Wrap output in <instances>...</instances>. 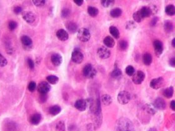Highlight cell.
Returning a JSON list of instances; mask_svg holds the SVG:
<instances>
[{
	"label": "cell",
	"instance_id": "1",
	"mask_svg": "<svg viewBox=\"0 0 175 131\" xmlns=\"http://www.w3.org/2000/svg\"><path fill=\"white\" fill-rule=\"evenodd\" d=\"M77 37L78 39L82 42H88L91 38V34L88 29L83 27L78 31Z\"/></svg>",
	"mask_w": 175,
	"mask_h": 131
},
{
	"label": "cell",
	"instance_id": "2",
	"mask_svg": "<svg viewBox=\"0 0 175 131\" xmlns=\"http://www.w3.org/2000/svg\"><path fill=\"white\" fill-rule=\"evenodd\" d=\"M83 74L87 78H93L97 75V70L91 64H87L84 66L83 70Z\"/></svg>",
	"mask_w": 175,
	"mask_h": 131
},
{
	"label": "cell",
	"instance_id": "3",
	"mask_svg": "<svg viewBox=\"0 0 175 131\" xmlns=\"http://www.w3.org/2000/svg\"><path fill=\"white\" fill-rule=\"evenodd\" d=\"M118 101L122 105H125L130 101L131 100V95L129 93L125 91L120 92L118 95Z\"/></svg>",
	"mask_w": 175,
	"mask_h": 131
},
{
	"label": "cell",
	"instance_id": "4",
	"mask_svg": "<svg viewBox=\"0 0 175 131\" xmlns=\"http://www.w3.org/2000/svg\"><path fill=\"white\" fill-rule=\"evenodd\" d=\"M84 59L83 54L82 53L80 49L76 48L73 51L71 54V59L74 63L76 64H80L83 62Z\"/></svg>",
	"mask_w": 175,
	"mask_h": 131
},
{
	"label": "cell",
	"instance_id": "5",
	"mask_svg": "<svg viewBox=\"0 0 175 131\" xmlns=\"http://www.w3.org/2000/svg\"><path fill=\"white\" fill-rule=\"evenodd\" d=\"M145 74L142 71H138L133 75L132 80L135 84H141L145 80Z\"/></svg>",
	"mask_w": 175,
	"mask_h": 131
},
{
	"label": "cell",
	"instance_id": "6",
	"mask_svg": "<svg viewBox=\"0 0 175 131\" xmlns=\"http://www.w3.org/2000/svg\"><path fill=\"white\" fill-rule=\"evenodd\" d=\"M153 46L154 49V54L157 57H160L162 54L164 48L163 43L160 40H154L153 42Z\"/></svg>",
	"mask_w": 175,
	"mask_h": 131
},
{
	"label": "cell",
	"instance_id": "7",
	"mask_svg": "<svg viewBox=\"0 0 175 131\" xmlns=\"http://www.w3.org/2000/svg\"><path fill=\"white\" fill-rule=\"evenodd\" d=\"M97 54L99 58L103 59H106L110 57L111 51H109L107 47H101L98 48L97 51Z\"/></svg>",
	"mask_w": 175,
	"mask_h": 131
},
{
	"label": "cell",
	"instance_id": "8",
	"mask_svg": "<svg viewBox=\"0 0 175 131\" xmlns=\"http://www.w3.org/2000/svg\"><path fill=\"white\" fill-rule=\"evenodd\" d=\"M164 79L163 78H158L152 79L150 83V86L153 89H159L164 84Z\"/></svg>",
	"mask_w": 175,
	"mask_h": 131
},
{
	"label": "cell",
	"instance_id": "9",
	"mask_svg": "<svg viewBox=\"0 0 175 131\" xmlns=\"http://www.w3.org/2000/svg\"><path fill=\"white\" fill-rule=\"evenodd\" d=\"M51 89V86L48 82L43 81L38 86V91L41 94H46Z\"/></svg>",
	"mask_w": 175,
	"mask_h": 131
},
{
	"label": "cell",
	"instance_id": "10",
	"mask_svg": "<svg viewBox=\"0 0 175 131\" xmlns=\"http://www.w3.org/2000/svg\"><path fill=\"white\" fill-rule=\"evenodd\" d=\"M88 103L86 100L84 99H78L74 103V107L78 111L81 112L84 111L87 108Z\"/></svg>",
	"mask_w": 175,
	"mask_h": 131
},
{
	"label": "cell",
	"instance_id": "11",
	"mask_svg": "<svg viewBox=\"0 0 175 131\" xmlns=\"http://www.w3.org/2000/svg\"><path fill=\"white\" fill-rule=\"evenodd\" d=\"M51 61L54 66H59L63 62V57L58 53H54L51 55Z\"/></svg>",
	"mask_w": 175,
	"mask_h": 131
},
{
	"label": "cell",
	"instance_id": "12",
	"mask_svg": "<svg viewBox=\"0 0 175 131\" xmlns=\"http://www.w3.org/2000/svg\"><path fill=\"white\" fill-rule=\"evenodd\" d=\"M153 106L156 109L159 110H164L166 108V103L164 101V100L161 98H158L155 99L154 102Z\"/></svg>",
	"mask_w": 175,
	"mask_h": 131
},
{
	"label": "cell",
	"instance_id": "13",
	"mask_svg": "<svg viewBox=\"0 0 175 131\" xmlns=\"http://www.w3.org/2000/svg\"><path fill=\"white\" fill-rule=\"evenodd\" d=\"M23 18L26 23H28L29 24L33 23L35 22L36 19L35 15L31 11H27L24 13L23 15Z\"/></svg>",
	"mask_w": 175,
	"mask_h": 131
},
{
	"label": "cell",
	"instance_id": "14",
	"mask_svg": "<svg viewBox=\"0 0 175 131\" xmlns=\"http://www.w3.org/2000/svg\"><path fill=\"white\" fill-rule=\"evenodd\" d=\"M56 36L58 39L61 41H65L69 38V34L66 30L63 29H60L56 32Z\"/></svg>",
	"mask_w": 175,
	"mask_h": 131
},
{
	"label": "cell",
	"instance_id": "15",
	"mask_svg": "<svg viewBox=\"0 0 175 131\" xmlns=\"http://www.w3.org/2000/svg\"><path fill=\"white\" fill-rule=\"evenodd\" d=\"M21 41L23 46L25 47L26 48H29L30 49V48L32 47L33 46L32 39H31V37H30L28 36H23L21 38Z\"/></svg>",
	"mask_w": 175,
	"mask_h": 131
},
{
	"label": "cell",
	"instance_id": "16",
	"mask_svg": "<svg viewBox=\"0 0 175 131\" xmlns=\"http://www.w3.org/2000/svg\"><path fill=\"white\" fill-rule=\"evenodd\" d=\"M139 12L143 19L148 18L150 16H152V11H151L149 6H143V8H141L140 10H139Z\"/></svg>",
	"mask_w": 175,
	"mask_h": 131
},
{
	"label": "cell",
	"instance_id": "17",
	"mask_svg": "<svg viewBox=\"0 0 175 131\" xmlns=\"http://www.w3.org/2000/svg\"><path fill=\"white\" fill-rule=\"evenodd\" d=\"M42 120V115L39 113L34 114L30 118V122L33 125H38Z\"/></svg>",
	"mask_w": 175,
	"mask_h": 131
},
{
	"label": "cell",
	"instance_id": "18",
	"mask_svg": "<svg viewBox=\"0 0 175 131\" xmlns=\"http://www.w3.org/2000/svg\"><path fill=\"white\" fill-rule=\"evenodd\" d=\"M66 29L70 33H75L78 30V25L76 23L73 21H70L66 24Z\"/></svg>",
	"mask_w": 175,
	"mask_h": 131
},
{
	"label": "cell",
	"instance_id": "19",
	"mask_svg": "<svg viewBox=\"0 0 175 131\" xmlns=\"http://www.w3.org/2000/svg\"><path fill=\"white\" fill-rule=\"evenodd\" d=\"M103 43L105 45L109 48H112L115 45V39L111 36H106L103 40Z\"/></svg>",
	"mask_w": 175,
	"mask_h": 131
},
{
	"label": "cell",
	"instance_id": "20",
	"mask_svg": "<svg viewBox=\"0 0 175 131\" xmlns=\"http://www.w3.org/2000/svg\"><path fill=\"white\" fill-rule=\"evenodd\" d=\"M101 101L103 105L109 106L112 103L113 99L111 98V96H109V94H105L101 96Z\"/></svg>",
	"mask_w": 175,
	"mask_h": 131
},
{
	"label": "cell",
	"instance_id": "21",
	"mask_svg": "<svg viewBox=\"0 0 175 131\" xmlns=\"http://www.w3.org/2000/svg\"><path fill=\"white\" fill-rule=\"evenodd\" d=\"M109 31L112 35V36L115 39H118L119 37V31L118 29L115 26H111L109 27Z\"/></svg>",
	"mask_w": 175,
	"mask_h": 131
},
{
	"label": "cell",
	"instance_id": "22",
	"mask_svg": "<svg viewBox=\"0 0 175 131\" xmlns=\"http://www.w3.org/2000/svg\"><path fill=\"white\" fill-rule=\"evenodd\" d=\"M143 63L145 64L146 66H150L151 64L152 63L153 61V58L152 54L150 53H145L143 55Z\"/></svg>",
	"mask_w": 175,
	"mask_h": 131
},
{
	"label": "cell",
	"instance_id": "23",
	"mask_svg": "<svg viewBox=\"0 0 175 131\" xmlns=\"http://www.w3.org/2000/svg\"><path fill=\"white\" fill-rule=\"evenodd\" d=\"M174 26L173 23L170 21H166L164 23V29L168 33H170L173 31Z\"/></svg>",
	"mask_w": 175,
	"mask_h": 131
},
{
	"label": "cell",
	"instance_id": "24",
	"mask_svg": "<svg viewBox=\"0 0 175 131\" xmlns=\"http://www.w3.org/2000/svg\"><path fill=\"white\" fill-rule=\"evenodd\" d=\"M61 111V107L58 105H54L51 106L49 109V112L51 115L56 116L58 114H60Z\"/></svg>",
	"mask_w": 175,
	"mask_h": 131
},
{
	"label": "cell",
	"instance_id": "25",
	"mask_svg": "<svg viewBox=\"0 0 175 131\" xmlns=\"http://www.w3.org/2000/svg\"><path fill=\"white\" fill-rule=\"evenodd\" d=\"M122 9L116 8H114L112 10H111L110 11V16L113 18H118L119 17H120L122 15Z\"/></svg>",
	"mask_w": 175,
	"mask_h": 131
},
{
	"label": "cell",
	"instance_id": "26",
	"mask_svg": "<svg viewBox=\"0 0 175 131\" xmlns=\"http://www.w3.org/2000/svg\"><path fill=\"white\" fill-rule=\"evenodd\" d=\"M122 75H123V73H122L121 70L117 67L115 68L114 70H113L111 73V76L113 78L116 79H118L119 78H121Z\"/></svg>",
	"mask_w": 175,
	"mask_h": 131
},
{
	"label": "cell",
	"instance_id": "27",
	"mask_svg": "<svg viewBox=\"0 0 175 131\" xmlns=\"http://www.w3.org/2000/svg\"><path fill=\"white\" fill-rule=\"evenodd\" d=\"M173 93H174V88L173 86H170V87L166 88L165 90L163 91V94L165 98L168 99H170L173 97Z\"/></svg>",
	"mask_w": 175,
	"mask_h": 131
},
{
	"label": "cell",
	"instance_id": "28",
	"mask_svg": "<svg viewBox=\"0 0 175 131\" xmlns=\"http://www.w3.org/2000/svg\"><path fill=\"white\" fill-rule=\"evenodd\" d=\"M88 13L90 16L95 18L97 17L99 13V10L93 6H89L88 8Z\"/></svg>",
	"mask_w": 175,
	"mask_h": 131
},
{
	"label": "cell",
	"instance_id": "29",
	"mask_svg": "<svg viewBox=\"0 0 175 131\" xmlns=\"http://www.w3.org/2000/svg\"><path fill=\"white\" fill-rule=\"evenodd\" d=\"M165 13L166 15L170 16H173L175 15V8L174 5H168L165 8Z\"/></svg>",
	"mask_w": 175,
	"mask_h": 131
},
{
	"label": "cell",
	"instance_id": "30",
	"mask_svg": "<svg viewBox=\"0 0 175 131\" xmlns=\"http://www.w3.org/2000/svg\"><path fill=\"white\" fill-rule=\"evenodd\" d=\"M128 47V43L126 40L122 39L118 42V47L121 51H126Z\"/></svg>",
	"mask_w": 175,
	"mask_h": 131
},
{
	"label": "cell",
	"instance_id": "31",
	"mask_svg": "<svg viewBox=\"0 0 175 131\" xmlns=\"http://www.w3.org/2000/svg\"><path fill=\"white\" fill-rule=\"evenodd\" d=\"M145 110L150 114L154 115L156 113V109L154 108L153 104H147L145 106Z\"/></svg>",
	"mask_w": 175,
	"mask_h": 131
},
{
	"label": "cell",
	"instance_id": "32",
	"mask_svg": "<svg viewBox=\"0 0 175 131\" xmlns=\"http://www.w3.org/2000/svg\"><path fill=\"white\" fill-rule=\"evenodd\" d=\"M46 80L48 81L49 83L51 84H56L59 81V78L56 76L54 75H50L46 78Z\"/></svg>",
	"mask_w": 175,
	"mask_h": 131
},
{
	"label": "cell",
	"instance_id": "33",
	"mask_svg": "<svg viewBox=\"0 0 175 131\" xmlns=\"http://www.w3.org/2000/svg\"><path fill=\"white\" fill-rule=\"evenodd\" d=\"M56 131H66V127H65V124L62 120L59 121L56 125Z\"/></svg>",
	"mask_w": 175,
	"mask_h": 131
},
{
	"label": "cell",
	"instance_id": "34",
	"mask_svg": "<svg viewBox=\"0 0 175 131\" xmlns=\"http://www.w3.org/2000/svg\"><path fill=\"white\" fill-rule=\"evenodd\" d=\"M102 6L105 8H109L115 4V1L113 0H102L101 1Z\"/></svg>",
	"mask_w": 175,
	"mask_h": 131
},
{
	"label": "cell",
	"instance_id": "35",
	"mask_svg": "<svg viewBox=\"0 0 175 131\" xmlns=\"http://www.w3.org/2000/svg\"><path fill=\"white\" fill-rule=\"evenodd\" d=\"M125 71H126V74L129 76H133V75L135 74V68H134V67L132 66H130V65L128 66L126 68Z\"/></svg>",
	"mask_w": 175,
	"mask_h": 131
},
{
	"label": "cell",
	"instance_id": "36",
	"mask_svg": "<svg viewBox=\"0 0 175 131\" xmlns=\"http://www.w3.org/2000/svg\"><path fill=\"white\" fill-rule=\"evenodd\" d=\"M133 18L134 19V21H135V22L136 23H140L141 22L143 18L141 17V16L140 13L139 12V11H138L137 12L133 14Z\"/></svg>",
	"mask_w": 175,
	"mask_h": 131
},
{
	"label": "cell",
	"instance_id": "37",
	"mask_svg": "<svg viewBox=\"0 0 175 131\" xmlns=\"http://www.w3.org/2000/svg\"><path fill=\"white\" fill-rule=\"evenodd\" d=\"M136 27V25L135 24V22L133 21H129L126 23V29L131 31V30L135 29Z\"/></svg>",
	"mask_w": 175,
	"mask_h": 131
},
{
	"label": "cell",
	"instance_id": "38",
	"mask_svg": "<svg viewBox=\"0 0 175 131\" xmlns=\"http://www.w3.org/2000/svg\"><path fill=\"white\" fill-rule=\"evenodd\" d=\"M71 14V11L68 8H64L62 9V11L61 12V16L63 18H67L70 16Z\"/></svg>",
	"mask_w": 175,
	"mask_h": 131
},
{
	"label": "cell",
	"instance_id": "39",
	"mask_svg": "<svg viewBox=\"0 0 175 131\" xmlns=\"http://www.w3.org/2000/svg\"><path fill=\"white\" fill-rule=\"evenodd\" d=\"M17 26H18V24L15 21H10L8 23V28L10 31H14Z\"/></svg>",
	"mask_w": 175,
	"mask_h": 131
},
{
	"label": "cell",
	"instance_id": "40",
	"mask_svg": "<svg viewBox=\"0 0 175 131\" xmlns=\"http://www.w3.org/2000/svg\"><path fill=\"white\" fill-rule=\"evenodd\" d=\"M33 4L37 7H42L46 3V1L44 0H33Z\"/></svg>",
	"mask_w": 175,
	"mask_h": 131
},
{
	"label": "cell",
	"instance_id": "41",
	"mask_svg": "<svg viewBox=\"0 0 175 131\" xmlns=\"http://www.w3.org/2000/svg\"><path fill=\"white\" fill-rule=\"evenodd\" d=\"M8 61L7 59L3 56V55L0 53V66L4 67L5 66L7 65Z\"/></svg>",
	"mask_w": 175,
	"mask_h": 131
},
{
	"label": "cell",
	"instance_id": "42",
	"mask_svg": "<svg viewBox=\"0 0 175 131\" xmlns=\"http://www.w3.org/2000/svg\"><path fill=\"white\" fill-rule=\"evenodd\" d=\"M28 90L30 92H34V91H35V89H36V82H34V81L30 82V83H29V84H28Z\"/></svg>",
	"mask_w": 175,
	"mask_h": 131
},
{
	"label": "cell",
	"instance_id": "43",
	"mask_svg": "<svg viewBox=\"0 0 175 131\" xmlns=\"http://www.w3.org/2000/svg\"><path fill=\"white\" fill-rule=\"evenodd\" d=\"M27 63H28V66L30 70H33L34 68H35V63L34 61L30 59V58H28L27 59Z\"/></svg>",
	"mask_w": 175,
	"mask_h": 131
},
{
	"label": "cell",
	"instance_id": "44",
	"mask_svg": "<svg viewBox=\"0 0 175 131\" xmlns=\"http://www.w3.org/2000/svg\"><path fill=\"white\" fill-rule=\"evenodd\" d=\"M23 11L22 8L20 6H16L13 9V11L16 14V15H19V14L21 13Z\"/></svg>",
	"mask_w": 175,
	"mask_h": 131
},
{
	"label": "cell",
	"instance_id": "45",
	"mask_svg": "<svg viewBox=\"0 0 175 131\" xmlns=\"http://www.w3.org/2000/svg\"><path fill=\"white\" fill-rule=\"evenodd\" d=\"M149 7H150V8L151 9V11H152V16L155 15L157 13V12H158L157 7L155 5H151Z\"/></svg>",
	"mask_w": 175,
	"mask_h": 131
},
{
	"label": "cell",
	"instance_id": "46",
	"mask_svg": "<svg viewBox=\"0 0 175 131\" xmlns=\"http://www.w3.org/2000/svg\"><path fill=\"white\" fill-rule=\"evenodd\" d=\"M48 96L46 94H41L39 98V101L41 103H44L46 101Z\"/></svg>",
	"mask_w": 175,
	"mask_h": 131
},
{
	"label": "cell",
	"instance_id": "47",
	"mask_svg": "<svg viewBox=\"0 0 175 131\" xmlns=\"http://www.w3.org/2000/svg\"><path fill=\"white\" fill-rule=\"evenodd\" d=\"M158 20H159V18H158L157 16H154V18L152 19V21L150 22V25L152 26V27H153V26H156V25L157 24L158 21Z\"/></svg>",
	"mask_w": 175,
	"mask_h": 131
},
{
	"label": "cell",
	"instance_id": "48",
	"mask_svg": "<svg viewBox=\"0 0 175 131\" xmlns=\"http://www.w3.org/2000/svg\"><path fill=\"white\" fill-rule=\"evenodd\" d=\"M74 3L78 6H81L83 4L84 1L83 0H74Z\"/></svg>",
	"mask_w": 175,
	"mask_h": 131
},
{
	"label": "cell",
	"instance_id": "49",
	"mask_svg": "<svg viewBox=\"0 0 175 131\" xmlns=\"http://www.w3.org/2000/svg\"><path fill=\"white\" fill-rule=\"evenodd\" d=\"M170 65L171 66H172L173 68L175 67V58L174 57H172L171 59L170 60Z\"/></svg>",
	"mask_w": 175,
	"mask_h": 131
},
{
	"label": "cell",
	"instance_id": "50",
	"mask_svg": "<svg viewBox=\"0 0 175 131\" xmlns=\"http://www.w3.org/2000/svg\"><path fill=\"white\" fill-rule=\"evenodd\" d=\"M170 108H171V109H172L173 111H175V102H174V101H172L171 102Z\"/></svg>",
	"mask_w": 175,
	"mask_h": 131
},
{
	"label": "cell",
	"instance_id": "51",
	"mask_svg": "<svg viewBox=\"0 0 175 131\" xmlns=\"http://www.w3.org/2000/svg\"><path fill=\"white\" fill-rule=\"evenodd\" d=\"M171 44H172V46L173 47H175V38H173L172 40V42H171Z\"/></svg>",
	"mask_w": 175,
	"mask_h": 131
},
{
	"label": "cell",
	"instance_id": "52",
	"mask_svg": "<svg viewBox=\"0 0 175 131\" xmlns=\"http://www.w3.org/2000/svg\"><path fill=\"white\" fill-rule=\"evenodd\" d=\"M148 131H157V130L154 128H152V129H150Z\"/></svg>",
	"mask_w": 175,
	"mask_h": 131
},
{
	"label": "cell",
	"instance_id": "53",
	"mask_svg": "<svg viewBox=\"0 0 175 131\" xmlns=\"http://www.w3.org/2000/svg\"><path fill=\"white\" fill-rule=\"evenodd\" d=\"M125 131H131V130H125Z\"/></svg>",
	"mask_w": 175,
	"mask_h": 131
}]
</instances>
